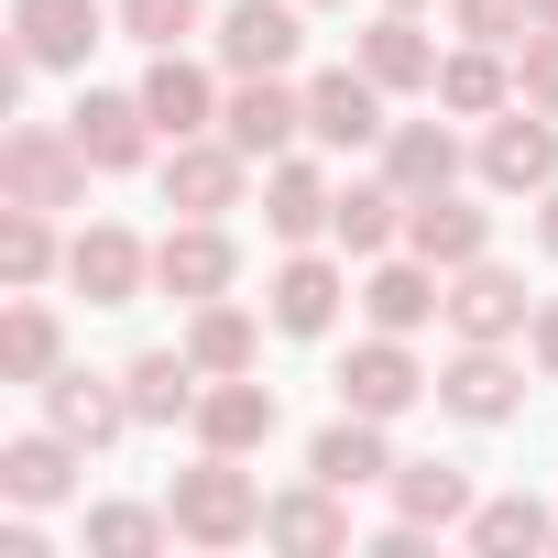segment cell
I'll return each mask as SVG.
<instances>
[{"label": "cell", "instance_id": "cell-21", "mask_svg": "<svg viewBox=\"0 0 558 558\" xmlns=\"http://www.w3.org/2000/svg\"><path fill=\"white\" fill-rule=\"evenodd\" d=\"M362 318H373V329H395V340H405V329H427V318H449L438 263H427V252H416V263H373V274H362Z\"/></svg>", "mask_w": 558, "mask_h": 558}, {"label": "cell", "instance_id": "cell-2", "mask_svg": "<svg viewBox=\"0 0 558 558\" xmlns=\"http://www.w3.org/2000/svg\"><path fill=\"white\" fill-rule=\"evenodd\" d=\"M88 175L99 165L77 154L66 121H12V132H0V197H12V208H77Z\"/></svg>", "mask_w": 558, "mask_h": 558}, {"label": "cell", "instance_id": "cell-14", "mask_svg": "<svg viewBox=\"0 0 558 558\" xmlns=\"http://www.w3.org/2000/svg\"><path fill=\"white\" fill-rule=\"evenodd\" d=\"M143 110H154V132H165V143L219 132V88H208V66H197L186 45H154V66H143Z\"/></svg>", "mask_w": 558, "mask_h": 558}, {"label": "cell", "instance_id": "cell-19", "mask_svg": "<svg viewBox=\"0 0 558 558\" xmlns=\"http://www.w3.org/2000/svg\"><path fill=\"white\" fill-rule=\"evenodd\" d=\"M99 34H110L99 0H12V45H23L34 66H88Z\"/></svg>", "mask_w": 558, "mask_h": 558}, {"label": "cell", "instance_id": "cell-26", "mask_svg": "<svg viewBox=\"0 0 558 558\" xmlns=\"http://www.w3.org/2000/svg\"><path fill=\"white\" fill-rule=\"evenodd\" d=\"M384 175H395L405 197L460 186V132H449V121H395V132H384Z\"/></svg>", "mask_w": 558, "mask_h": 558}, {"label": "cell", "instance_id": "cell-32", "mask_svg": "<svg viewBox=\"0 0 558 558\" xmlns=\"http://www.w3.org/2000/svg\"><path fill=\"white\" fill-rule=\"evenodd\" d=\"M45 219H56V208H0V286H12V296H34V286H45V274L66 263Z\"/></svg>", "mask_w": 558, "mask_h": 558}, {"label": "cell", "instance_id": "cell-15", "mask_svg": "<svg viewBox=\"0 0 558 558\" xmlns=\"http://www.w3.org/2000/svg\"><path fill=\"white\" fill-rule=\"evenodd\" d=\"M66 132H77V154H88L99 175H132L143 143H154V110H143V88H132V99H121V88H88V99L66 110Z\"/></svg>", "mask_w": 558, "mask_h": 558}, {"label": "cell", "instance_id": "cell-6", "mask_svg": "<svg viewBox=\"0 0 558 558\" xmlns=\"http://www.w3.org/2000/svg\"><path fill=\"white\" fill-rule=\"evenodd\" d=\"M296 45H307L296 0H230V12H219V66L230 77H286Z\"/></svg>", "mask_w": 558, "mask_h": 558}, {"label": "cell", "instance_id": "cell-13", "mask_svg": "<svg viewBox=\"0 0 558 558\" xmlns=\"http://www.w3.org/2000/svg\"><path fill=\"white\" fill-rule=\"evenodd\" d=\"M219 132H230L252 165H274V154L307 132V88H286V77H241V88L219 99Z\"/></svg>", "mask_w": 558, "mask_h": 558}, {"label": "cell", "instance_id": "cell-31", "mask_svg": "<svg viewBox=\"0 0 558 558\" xmlns=\"http://www.w3.org/2000/svg\"><path fill=\"white\" fill-rule=\"evenodd\" d=\"M329 241H340V252H362V263H373L384 241H405V186H395V175H384V186H340Z\"/></svg>", "mask_w": 558, "mask_h": 558}, {"label": "cell", "instance_id": "cell-20", "mask_svg": "<svg viewBox=\"0 0 558 558\" xmlns=\"http://www.w3.org/2000/svg\"><path fill=\"white\" fill-rule=\"evenodd\" d=\"M329 219H340V186H329L318 165H296V154L263 165V230H274V241H318Z\"/></svg>", "mask_w": 558, "mask_h": 558}, {"label": "cell", "instance_id": "cell-23", "mask_svg": "<svg viewBox=\"0 0 558 558\" xmlns=\"http://www.w3.org/2000/svg\"><path fill=\"white\" fill-rule=\"evenodd\" d=\"M121 395H132V427H175V416H197L208 373H197L186 351H132V362H121Z\"/></svg>", "mask_w": 558, "mask_h": 558}, {"label": "cell", "instance_id": "cell-28", "mask_svg": "<svg viewBox=\"0 0 558 558\" xmlns=\"http://www.w3.org/2000/svg\"><path fill=\"white\" fill-rule=\"evenodd\" d=\"M395 514L405 525H471V471L460 460H395Z\"/></svg>", "mask_w": 558, "mask_h": 558}, {"label": "cell", "instance_id": "cell-36", "mask_svg": "<svg viewBox=\"0 0 558 558\" xmlns=\"http://www.w3.org/2000/svg\"><path fill=\"white\" fill-rule=\"evenodd\" d=\"M197 12H208V0H121V34L132 45H186Z\"/></svg>", "mask_w": 558, "mask_h": 558}, {"label": "cell", "instance_id": "cell-11", "mask_svg": "<svg viewBox=\"0 0 558 558\" xmlns=\"http://www.w3.org/2000/svg\"><path fill=\"white\" fill-rule=\"evenodd\" d=\"M438 405H449L460 427H504V416L525 405V373L504 362V340H460V362L438 373Z\"/></svg>", "mask_w": 558, "mask_h": 558}, {"label": "cell", "instance_id": "cell-3", "mask_svg": "<svg viewBox=\"0 0 558 558\" xmlns=\"http://www.w3.org/2000/svg\"><path fill=\"white\" fill-rule=\"evenodd\" d=\"M482 186L493 197H547L558 186V121L547 110H493V132H482Z\"/></svg>", "mask_w": 558, "mask_h": 558}, {"label": "cell", "instance_id": "cell-25", "mask_svg": "<svg viewBox=\"0 0 558 558\" xmlns=\"http://www.w3.org/2000/svg\"><path fill=\"white\" fill-rule=\"evenodd\" d=\"M307 471L318 482H340V493H362V482H395V449H384V416H329L318 427V449H307Z\"/></svg>", "mask_w": 558, "mask_h": 558}, {"label": "cell", "instance_id": "cell-22", "mask_svg": "<svg viewBox=\"0 0 558 558\" xmlns=\"http://www.w3.org/2000/svg\"><path fill=\"white\" fill-rule=\"evenodd\" d=\"M0 493H12L23 514L66 504V493H77V438H66V427H34V438H12V449H0Z\"/></svg>", "mask_w": 558, "mask_h": 558}, {"label": "cell", "instance_id": "cell-42", "mask_svg": "<svg viewBox=\"0 0 558 558\" xmlns=\"http://www.w3.org/2000/svg\"><path fill=\"white\" fill-rule=\"evenodd\" d=\"M395 12H427V0H395Z\"/></svg>", "mask_w": 558, "mask_h": 558}, {"label": "cell", "instance_id": "cell-8", "mask_svg": "<svg viewBox=\"0 0 558 558\" xmlns=\"http://www.w3.org/2000/svg\"><path fill=\"white\" fill-rule=\"evenodd\" d=\"M197 449H230V460H252L274 427H286V405H274V384H252V373H219L208 395H197Z\"/></svg>", "mask_w": 558, "mask_h": 558}, {"label": "cell", "instance_id": "cell-38", "mask_svg": "<svg viewBox=\"0 0 558 558\" xmlns=\"http://www.w3.org/2000/svg\"><path fill=\"white\" fill-rule=\"evenodd\" d=\"M514 99L558 121V34H525V45H514Z\"/></svg>", "mask_w": 558, "mask_h": 558}, {"label": "cell", "instance_id": "cell-43", "mask_svg": "<svg viewBox=\"0 0 558 558\" xmlns=\"http://www.w3.org/2000/svg\"><path fill=\"white\" fill-rule=\"evenodd\" d=\"M318 12H329V0H318Z\"/></svg>", "mask_w": 558, "mask_h": 558}, {"label": "cell", "instance_id": "cell-29", "mask_svg": "<svg viewBox=\"0 0 558 558\" xmlns=\"http://www.w3.org/2000/svg\"><path fill=\"white\" fill-rule=\"evenodd\" d=\"M186 362L219 384V373H252L263 362V329H252V307H230V296H208L197 318H186Z\"/></svg>", "mask_w": 558, "mask_h": 558}, {"label": "cell", "instance_id": "cell-39", "mask_svg": "<svg viewBox=\"0 0 558 558\" xmlns=\"http://www.w3.org/2000/svg\"><path fill=\"white\" fill-rule=\"evenodd\" d=\"M525 351H536V373H547V384H558V296H547V307H536V318H525Z\"/></svg>", "mask_w": 558, "mask_h": 558}, {"label": "cell", "instance_id": "cell-41", "mask_svg": "<svg viewBox=\"0 0 558 558\" xmlns=\"http://www.w3.org/2000/svg\"><path fill=\"white\" fill-rule=\"evenodd\" d=\"M525 12H536V34H558V0H525Z\"/></svg>", "mask_w": 558, "mask_h": 558}, {"label": "cell", "instance_id": "cell-34", "mask_svg": "<svg viewBox=\"0 0 558 558\" xmlns=\"http://www.w3.org/2000/svg\"><path fill=\"white\" fill-rule=\"evenodd\" d=\"M175 536V514H154V504H88V547L99 558H154Z\"/></svg>", "mask_w": 558, "mask_h": 558}, {"label": "cell", "instance_id": "cell-10", "mask_svg": "<svg viewBox=\"0 0 558 558\" xmlns=\"http://www.w3.org/2000/svg\"><path fill=\"white\" fill-rule=\"evenodd\" d=\"M416 395H427V373H416V351H405L395 329H373V340L340 362V405H351V416H384V427H395Z\"/></svg>", "mask_w": 558, "mask_h": 558}, {"label": "cell", "instance_id": "cell-7", "mask_svg": "<svg viewBox=\"0 0 558 558\" xmlns=\"http://www.w3.org/2000/svg\"><path fill=\"white\" fill-rule=\"evenodd\" d=\"M384 99H395V88H384L373 66H329V77L307 88V132H318L329 154H362V143H384V132H395V121H384Z\"/></svg>", "mask_w": 558, "mask_h": 558}, {"label": "cell", "instance_id": "cell-35", "mask_svg": "<svg viewBox=\"0 0 558 558\" xmlns=\"http://www.w3.org/2000/svg\"><path fill=\"white\" fill-rule=\"evenodd\" d=\"M45 373H56V318L12 307V318H0V384H45Z\"/></svg>", "mask_w": 558, "mask_h": 558}, {"label": "cell", "instance_id": "cell-12", "mask_svg": "<svg viewBox=\"0 0 558 558\" xmlns=\"http://www.w3.org/2000/svg\"><path fill=\"white\" fill-rule=\"evenodd\" d=\"M66 286H77L88 307H132V296L154 286V252H143L132 230H110V219H99V230H77V241H66Z\"/></svg>", "mask_w": 558, "mask_h": 558}, {"label": "cell", "instance_id": "cell-37", "mask_svg": "<svg viewBox=\"0 0 558 558\" xmlns=\"http://www.w3.org/2000/svg\"><path fill=\"white\" fill-rule=\"evenodd\" d=\"M449 23H460L471 45H525V34H536L525 0H449Z\"/></svg>", "mask_w": 558, "mask_h": 558}, {"label": "cell", "instance_id": "cell-5", "mask_svg": "<svg viewBox=\"0 0 558 558\" xmlns=\"http://www.w3.org/2000/svg\"><path fill=\"white\" fill-rule=\"evenodd\" d=\"M230 274H241V252H230V230H219V219H175V230L154 241V286H165L175 307L230 296Z\"/></svg>", "mask_w": 558, "mask_h": 558}, {"label": "cell", "instance_id": "cell-30", "mask_svg": "<svg viewBox=\"0 0 558 558\" xmlns=\"http://www.w3.org/2000/svg\"><path fill=\"white\" fill-rule=\"evenodd\" d=\"M362 66H373L395 99H405V88H438V45L416 34V12H384V23L362 34Z\"/></svg>", "mask_w": 558, "mask_h": 558}, {"label": "cell", "instance_id": "cell-24", "mask_svg": "<svg viewBox=\"0 0 558 558\" xmlns=\"http://www.w3.org/2000/svg\"><path fill=\"white\" fill-rule=\"evenodd\" d=\"M45 427H66L77 449H110L132 427V395L99 384V373H45Z\"/></svg>", "mask_w": 558, "mask_h": 558}, {"label": "cell", "instance_id": "cell-33", "mask_svg": "<svg viewBox=\"0 0 558 558\" xmlns=\"http://www.w3.org/2000/svg\"><path fill=\"white\" fill-rule=\"evenodd\" d=\"M460 536H471V547H558V514H547L536 493H504V504H471Z\"/></svg>", "mask_w": 558, "mask_h": 558}, {"label": "cell", "instance_id": "cell-16", "mask_svg": "<svg viewBox=\"0 0 558 558\" xmlns=\"http://www.w3.org/2000/svg\"><path fill=\"white\" fill-rule=\"evenodd\" d=\"M405 252H427L438 274H460V263H482V252H493V208H471L460 186L405 197Z\"/></svg>", "mask_w": 558, "mask_h": 558}, {"label": "cell", "instance_id": "cell-9", "mask_svg": "<svg viewBox=\"0 0 558 558\" xmlns=\"http://www.w3.org/2000/svg\"><path fill=\"white\" fill-rule=\"evenodd\" d=\"M340 296H351V286H340V263L296 241V263L263 286V318L286 329V340H329V329H340Z\"/></svg>", "mask_w": 558, "mask_h": 558}, {"label": "cell", "instance_id": "cell-1", "mask_svg": "<svg viewBox=\"0 0 558 558\" xmlns=\"http://www.w3.org/2000/svg\"><path fill=\"white\" fill-rule=\"evenodd\" d=\"M263 504H274V493H263L230 449H208L197 471H175V482H165V514H175V536H186V547H252V536H263Z\"/></svg>", "mask_w": 558, "mask_h": 558}, {"label": "cell", "instance_id": "cell-18", "mask_svg": "<svg viewBox=\"0 0 558 558\" xmlns=\"http://www.w3.org/2000/svg\"><path fill=\"white\" fill-rule=\"evenodd\" d=\"M263 547H296V558L351 547V493L307 471V493H274V504H263Z\"/></svg>", "mask_w": 558, "mask_h": 558}, {"label": "cell", "instance_id": "cell-4", "mask_svg": "<svg viewBox=\"0 0 558 558\" xmlns=\"http://www.w3.org/2000/svg\"><path fill=\"white\" fill-rule=\"evenodd\" d=\"M241 143L230 132H186L175 154H165V208L175 219H219V208H241Z\"/></svg>", "mask_w": 558, "mask_h": 558}, {"label": "cell", "instance_id": "cell-27", "mask_svg": "<svg viewBox=\"0 0 558 558\" xmlns=\"http://www.w3.org/2000/svg\"><path fill=\"white\" fill-rule=\"evenodd\" d=\"M438 110H449V121H493V110H514V66H504L493 45L438 56Z\"/></svg>", "mask_w": 558, "mask_h": 558}, {"label": "cell", "instance_id": "cell-40", "mask_svg": "<svg viewBox=\"0 0 558 558\" xmlns=\"http://www.w3.org/2000/svg\"><path fill=\"white\" fill-rule=\"evenodd\" d=\"M536 241H547V252H558V186H547V208H536Z\"/></svg>", "mask_w": 558, "mask_h": 558}, {"label": "cell", "instance_id": "cell-17", "mask_svg": "<svg viewBox=\"0 0 558 558\" xmlns=\"http://www.w3.org/2000/svg\"><path fill=\"white\" fill-rule=\"evenodd\" d=\"M525 318H536V307H525V274H504L493 252L449 274V329H460V340H514Z\"/></svg>", "mask_w": 558, "mask_h": 558}]
</instances>
